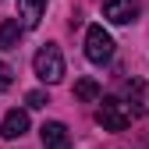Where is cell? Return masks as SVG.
Wrapping results in <instances>:
<instances>
[{"label": "cell", "instance_id": "1", "mask_svg": "<svg viewBox=\"0 0 149 149\" xmlns=\"http://www.w3.org/2000/svg\"><path fill=\"white\" fill-rule=\"evenodd\" d=\"M32 71H36V78L46 82V85H57L64 78V57H61V46L57 43H46L36 50V57H32Z\"/></svg>", "mask_w": 149, "mask_h": 149}, {"label": "cell", "instance_id": "2", "mask_svg": "<svg viewBox=\"0 0 149 149\" xmlns=\"http://www.w3.org/2000/svg\"><path fill=\"white\" fill-rule=\"evenodd\" d=\"M96 121H100L103 132H128V128H132V110H128L121 100L107 96L100 103V110H96Z\"/></svg>", "mask_w": 149, "mask_h": 149}, {"label": "cell", "instance_id": "3", "mask_svg": "<svg viewBox=\"0 0 149 149\" xmlns=\"http://www.w3.org/2000/svg\"><path fill=\"white\" fill-rule=\"evenodd\" d=\"M85 57L92 64H107L114 57V39H110V32L103 25H89V32H85Z\"/></svg>", "mask_w": 149, "mask_h": 149}, {"label": "cell", "instance_id": "4", "mask_svg": "<svg viewBox=\"0 0 149 149\" xmlns=\"http://www.w3.org/2000/svg\"><path fill=\"white\" fill-rule=\"evenodd\" d=\"M103 14L114 25H128L139 18V0H103Z\"/></svg>", "mask_w": 149, "mask_h": 149}, {"label": "cell", "instance_id": "5", "mask_svg": "<svg viewBox=\"0 0 149 149\" xmlns=\"http://www.w3.org/2000/svg\"><path fill=\"white\" fill-rule=\"evenodd\" d=\"M39 135H43V149H71V139H68V128L61 121H46L39 128Z\"/></svg>", "mask_w": 149, "mask_h": 149}, {"label": "cell", "instance_id": "6", "mask_svg": "<svg viewBox=\"0 0 149 149\" xmlns=\"http://www.w3.org/2000/svg\"><path fill=\"white\" fill-rule=\"evenodd\" d=\"M25 132H29V114L25 110H7L4 124H0V135L4 139H22Z\"/></svg>", "mask_w": 149, "mask_h": 149}, {"label": "cell", "instance_id": "7", "mask_svg": "<svg viewBox=\"0 0 149 149\" xmlns=\"http://www.w3.org/2000/svg\"><path fill=\"white\" fill-rule=\"evenodd\" d=\"M43 11H46V0H18V18H22L25 29H36L43 22Z\"/></svg>", "mask_w": 149, "mask_h": 149}, {"label": "cell", "instance_id": "8", "mask_svg": "<svg viewBox=\"0 0 149 149\" xmlns=\"http://www.w3.org/2000/svg\"><path fill=\"white\" fill-rule=\"evenodd\" d=\"M22 32H25V25L18 22V18L0 22V50H18V43H22Z\"/></svg>", "mask_w": 149, "mask_h": 149}, {"label": "cell", "instance_id": "9", "mask_svg": "<svg viewBox=\"0 0 149 149\" xmlns=\"http://www.w3.org/2000/svg\"><path fill=\"white\" fill-rule=\"evenodd\" d=\"M74 100L96 103V100H100V82H96V78H78V82H74Z\"/></svg>", "mask_w": 149, "mask_h": 149}, {"label": "cell", "instance_id": "10", "mask_svg": "<svg viewBox=\"0 0 149 149\" xmlns=\"http://www.w3.org/2000/svg\"><path fill=\"white\" fill-rule=\"evenodd\" d=\"M25 103H29L32 110H43V107L50 103V96H46V92H43V89H32V92H29V96H25Z\"/></svg>", "mask_w": 149, "mask_h": 149}, {"label": "cell", "instance_id": "11", "mask_svg": "<svg viewBox=\"0 0 149 149\" xmlns=\"http://www.w3.org/2000/svg\"><path fill=\"white\" fill-rule=\"evenodd\" d=\"M11 82H14V71H11L4 61H0V92H4V89H11Z\"/></svg>", "mask_w": 149, "mask_h": 149}]
</instances>
